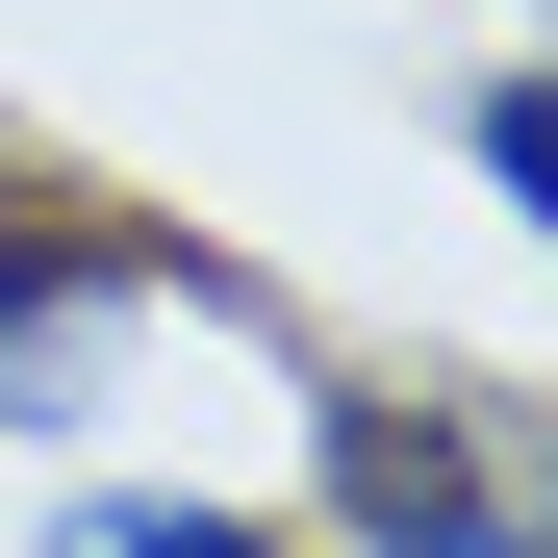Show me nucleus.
Masks as SVG:
<instances>
[{
    "label": "nucleus",
    "mask_w": 558,
    "mask_h": 558,
    "mask_svg": "<svg viewBox=\"0 0 558 558\" xmlns=\"http://www.w3.org/2000/svg\"><path fill=\"white\" fill-rule=\"evenodd\" d=\"M51 558H279V533H254V508H178V483H128V508H76Z\"/></svg>",
    "instance_id": "obj_3"
},
{
    "label": "nucleus",
    "mask_w": 558,
    "mask_h": 558,
    "mask_svg": "<svg viewBox=\"0 0 558 558\" xmlns=\"http://www.w3.org/2000/svg\"><path fill=\"white\" fill-rule=\"evenodd\" d=\"M330 508L381 533V558H533V483H508L457 407H407V381H355V407H330Z\"/></svg>",
    "instance_id": "obj_2"
},
{
    "label": "nucleus",
    "mask_w": 558,
    "mask_h": 558,
    "mask_svg": "<svg viewBox=\"0 0 558 558\" xmlns=\"http://www.w3.org/2000/svg\"><path fill=\"white\" fill-rule=\"evenodd\" d=\"M204 305V254H153V229H51V204H0V432H76L102 407V330L153 305Z\"/></svg>",
    "instance_id": "obj_1"
},
{
    "label": "nucleus",
    "mask_w": 558,
    "mask_h": 558,
    "mask_svg": "<svg viewBox=\"0 0 558 558\" xmlns=\"http://www.w3.org/2000/svg\"><path fill=\"white\" fill-rule=\"evenodd\" d=\"M457 153H483V204H558V102H533V76H483V102H457Z\"/></svg>",
    "instance_id": "obj_4"
}]
</instances>
